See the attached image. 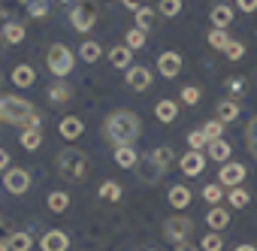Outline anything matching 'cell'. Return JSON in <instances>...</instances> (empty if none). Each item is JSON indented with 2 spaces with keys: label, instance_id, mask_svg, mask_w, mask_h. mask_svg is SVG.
<instances>
[{
  "label": "cell",
  "instance_id": "24",
  "mask_svg": "<svg viewBox=\"0 0 257 251\" xmlns=\"http://www.w3.org/2000/svg\"><path fill=\"white\" fill-rule=\"evenodd\" d=\"M155 25H158V16H155V10H149V7H140V10H137V28L149 34Z\"/></svg>",
  "mask_w": 257,
  "mask_h": 251
},
{
  "label": "cell",
  "instance_id": "38",
  "mask_svg": "<svg viewBox=\"0 0 257 251\" xmlns=\"http://www.w3.org/2000/svg\"><path fill=\"white\" fill-rule=\"evenodd\" d=\"M158 10H161L167 19H176V16L182 13V0H161V4H158Z\"/></svg>",
  "mask_w": 257,
  "mask_h": 251
},
{
  "label": "cell",
  "instance_id": "26",
  "mask_svg": "<svg viewBox=\"0 0 257 251\" xmlns=\"http://www.w3.org/2000/svg\"><path fill=\"white\" fill-rule=\"evenodd\" d=\"M100 43H94V40H85L82 46H79V58L85 61V64H94V61H100Z\"/></svg>",
  "mask_w": 257,
  "mask_h": 251
},
{
  "label": "cell",
  "instance_id": "7",
  "mask_svg": "<svg viewBox=\"0 0 257 251\" xmlns=\"http://www.w3.org/2000/svg\"><path fill=\"white\" fill-rule=\"evenodd\" d=\"M194 233V224H191V218H167L164 221V236L173 242V245H179V242H188V236Z\"/></svg>",
  "mask_w": 257,
  "mask_h": 251
},
{
  "label": "cell",
  "instance_id": "6",
  "mask_svg": "<svg viewBox=\"0 0 257 251\" xmlns=\"http://www.w3.org/2000/svg\"><path fill=\"white\" fill-rule=\"evenodd\" d=\"M137 173H140V179H143L146 185H158V182L164 179L167 167L161 164V158H158L155 152H149V155H143V158H140V164H137Z\"/></svg>",
  "mask_w": 257,
  "mask_h": 251
},
{
  "label": "cell",
  "instance_id": "12",
  "mask_svg": "<svg viewBox=\"0 0 257 251\" xmlns=\"http://www.w3.org/2000/svg\"><path fill=\"white\" fill-rule=\"evenodd\" d=\"M40 248H43V251H67V248H70V236H67L64 230H49V233L43 236Z\"/></svg>",
  "mask_w": 257,
  "mask_h": 251
},
{
  "label": "cell",
  "instance_id": "29",
  "mask_svg": "<svg viewBox=\"0 0 257 251\" xmlns=\"http://www.w3.org/2000/svg\"><path fill=\"white\" fill-rule=\"evenodd\" d=\"M28 7V16L31 19H46L49 16V0H22Z\"/></svg>",
  "mask_w": 257,
  "mask_h": 251
},
{
  "label": "cell",
  "instance_id": "11",
  "mask_svg": "<svg viewBox=\"0 0 257 251\" xmlns=\"http://www.w3.org/2000/svg\"><path fill=\"white\" fill-rule=\"evenodd\" d=\"M179 167H182V173L185 176H203V170H206V158H203V152H188V155H182V161H179Z\"/></svg>",
  "mask_w": 257,
  "mask_h": 251
},
{
  "label": "cell",
  "instance_id": "27",
  "mask_svg": "<svg viewBox=\"0 0 257 251\" xmlns=\"http://www.w3.org/2000/svg\"><path fill=\"white\" fill-rule=\"evenodd\" d=\"M31 245H34V236L31 233H25V230L10 233V251H31Z\"/></svg>",
  "mask_w": 257,
  "mask_h": 251
},
{
  "label": "cell",
  "instance_id": "9",
  "mask_svg": "<svg viewBox=\"0 0 257 251\" xmlns=\"http://www.w3.org/2000/svg\"><path fill=\"white\" fill-rule=\"evenodd\" d=\"M242 179H245V164H236V161L221 164V173H218V185L221 188H239Z\"/></svg>",
  "mask_w": 257,
  "mask_h": 251
},
{
  "label": "cell",
  "instance_id": "51",
  "mask_svg": "<svg viewBox=\"0 0 257 251\" xmlns=\"http://www.w3.org/2000/svg\"><path fill=\"white\" fill-rule=\"evenodd\" d=\"M236 251H257V248H254V245H239Z\"/></svg>",
  "mask_w": 257,
  "mask_h": 251
},
{
  "label": "cell",
  "instance_id": "34",
  "mask_svg": "<svg viewBox=\"0 0 257 251\" xmlns=\"http://www.w3.org/2000/svg\"><path fill=\"white\" fill-rule=\"evenodd\" d=\"M67 206H70V197L64 191H52L49 194V209L52 212H67Z\"/></svg>",
  "mask_w": 257,
  "mask_h": 251
},
{
  "label": "cell",
  "instance_id": "25",
  "mask_svg": "<svg viewBox=\"0 0 257 251\" xmlns=\"http://www.w3.org/2000/svg\"><path fill=\"white\" fill-rule=\"evenodd\" d=\"M22 40H25V28H22L19 22H7V25H4V43L19 46Z\"/></svg>",
  "mask_w": 257,
  "mask_h": 251
},
{
  "label": "cell",
  "instance_id": "13",
  "mask_svg": "<svg viewBox=\"0 0 257 251\" xmlns=\"http://www.w3.org/2000/svg\"><path fill=\"white\" fill-rule=\"evenodd\" d=\"M127 85H131L134 91H146V88L152 85L149 67H131V70H127Z\"/></svg>",
  "mask_w": 257,
  "mask_h": 251
},
{
  "label": "cell",
  "instance_id": "49",
  "mask_svg": "<svg viewBox=\"0 0 257 251\" xmlns=\"http://www.w3.org/2000/svg\"><path fill=\"white\" fill-rule=\"evenodd\" d=\"M176 251H200V248H197V245H191V242H179V245H176Z\"/></svg>",
  "mask_w": 257,
  "mask_h": 251
},
{
  "label": "cell",
  "instance_id": "45",
  "mask_svg": "<svg viewBox=\"0 0 257 251\" xmlns=\"http://www.w3.org/2000/svg\"><path fill=\"white\" fill-rule=\"evenodd\" d=\"M227 91H233V94H242V91H245V79H242V76H233V79H227Z\"/></svg>",
  "mask_w": 257,
  "mask_h": 251
},
{
  "label": "cell",
  "instance_id": "42",
  "mask_svg": "<svg viewBox=\"0 0 257 251\" xmlns=\"http://www.w3.org/2000/svg\"><path fill=\"white\" fill-rule=\"evenodd\" d=\"M182 103H185V106H194V103H200V88H194V85L182 88Z\"/></svg>",
  "mask_w": 257,
  "mask_h": 251
},
{
  "label": "cell",
  "instance_id": "28",
  "mask_svg": "<svg viewBox=\"0 0 257 251\" xmlns=\"http://www.w3.org/2000/svg\"><path fill=\"white\" fill-rule=\"evenodd\" d=\"M245 149L251 152V158L257 161V115L245 124Z\"/></svg>",
  "mask_w": 257,
  "mask_h": 251
},
{
  "label": "cell",
  "instance_id": "39",
  "mask_svg": "<svg viewBox=\"0 0 257 251\" xmlns=\"http://www.w3.org/2000/svg\"><path fill=\"white\" fill-rule=\"evenodd\" d=\"M227 43H230V37H227V31H218V28H212V34H209V46L212 49H227Z\"/></svg>",
  "mask_w": 257,
  "mask_h": 251
},
{
  "label": "cell",
  "instance_id": "16",
  "mask_svg": "<svg viewBox=\"0 0 257 251\" xmlns=\"http://www.w3.org/2000/svg\"><path fill=\"white\" fill-rule=\"evenodd\" d=\"M61 137L64 140H79L82 137V131H85V124H82V118H76V115H67L64 121H61Z\"/></svg>",
  "mask_w": 257,
  "mask_h": 251
},
{
  "label": "cell",
  "instance_id": "17",
  "mask_svg": "<svg viewBox=\"0 0 257 251\" xmlns=\"http://www.w3.org/2000/svg\"><path fill=\"white\" fill-rule=\"evenodd\" d=\"M155 118L164 121V124H173V121L179 118V103H176V100H161V103L155 106Z\"/></svg>",
  "mask_w": 257,
  "mask_h": 251
},
{
  "label": "cell",
  "instance_id": "15",
  "mask_svg": "<svg viewBox=\"0 0 257 251\" xmlns=\"http://www.w3.org/2000/svg\"><path fill=\"white\" fill-rule=\"evenodd\" d=\"M206 155H209L212 161H218V164H227L230 155H233V149H230L227 140H212V143L206 146Z\"/></svg>",
  "mask_w": 257,
  "mask_h": 251
},
{
  "label": "cell",
  "instance_id": "21",
  "mask_svg": "<svg viewBox=\"0 0 257 251\" xmlns=\"http://www.w3.org/2000/svg\"><path fill=\"white\" fill-rule=\"evenodd\" d=\"M131 58H134V52L127 49V46H115V49L109 52V61H112V67H118V70H131V67H134Z\"/></svg>",
  "mask_w": 257,
  "mask_h": 251
},
{
  "label": "cell",
  "instance_id": "43",
  "mask_svg": "<svg viewBox=\"0 0 257 251\" xmlns=\"http://www.w3.org/2000/svg\"><path fill=\"white\" fill-rule=\"evenodd\" d=\"M203 197H206L209 203H221V197H224V188H221V185H206V188H203Z\"/></svg>",
  "mask_w": 257,
  "mask_h": 251
},
{
  "label": "cell",
  "instance_id": "18",
  "mask_svg": "<svg viewBox=\"0 0 257 251\" xmlns=\"http://www.w3.org/2000/svg\"><path fill=\"white\" fill-rule=\"evenodd\" d=\"M170 206L173 209H188L191 206V188L188 185H173L170 188Z\"/></svg>",
  "mask_w": 257,
  "mask_h": 251
},
{
  "label": "cell",
  "instance_id": "50",
  "mask_svg": "<svg viewBox=\"0 0 257 251\" xmlns=\"http://www.w3.org/2000/svg\"><path fill=\"white\" fill-rule=\"evenodd\" d=\"M4 25H7V16H4V10H0V37H4Z\"/></svg>",
  "mask_w": 257,
  "mask_h": 251
},
{
  "label": "cell",
  "instance_id": "33",
  "mask_svg": "<svg viewBox=\"0 0 257 251\" xmlns=\"http://www.w3.org/2000/svg\"><path fill=\"white\" fill-rule=\"evenodd\" d=\"M100 197L109 200V203H118V200H121V185H118V182H103V185H100Z\"/></svg>",
  "mask_w": 257,
  "mask_h": 251
},
{
  "label": "cell",
  "instance_id": "37",
  "mask_svg": "<svg viewBox=\"0 0 257 251\" xmlns=\"http://www.w3.org/2000/svg\"><path fill=\"white\" fill-rule=\"evenodd\" d=\"M203 134H206V140L212 143V140H221V134H224V124L215 118V121H209V124H203V128H200Z\"/></svg>",
  "mask_w": 257,
  "mask_h": 251
},
{
  "label": "cell",
  "instance_id": "53",
  "mask_svg": "<svg viewBox=\"0 0 257 251\" xmlns=\"http://www.w3.org/2000/svg\"><path fill=\"white\" fill-rule=\"evenodd\" d=\"M58 4H73V0H58Z\"/></svg>",
  "mask_w": 257,
  "mask_h": 251
},
{
  "label": "cell",
  "instance_id": "8",
  "mask_svg": "<svg viewBox=\"0 0 257 251\" xmlns=\"http://www.w3.org/2000/svg\"><path fill=\"white\" fill-rule=\"evenodd\" d=\"M4 188H7L10 194H28V188H31V173L22 170V167H10L7 176H4Z\"/></svg>",
  "mask_w": 257,
  "mask_h": 251
},
{
  "label": "cell",
  "instance_id": "3",
  "mask_svg": "<svg viewBox=\"0 0 257 251\" xmlns=\"http://www.w3.org/2000/svg\"><path fill=\"white\" fill-rule=\"evenodd\" d=\"M58 173H61V179H67V182H82L85 173H88V158H85V152H79V149H64V152H58Z\"/></svg>",
  "mask_w": 257,
  "mask_h": 251
},
{
  "label": "cell",
  "instance_id": "40",
  "mask_svg": "<svg viewBox=\"0 0 257 251\" xmlns=\"http://www.w3.org/2000/svg\"><path fill=\"white\" fill-rule=\"evenodd\" d=\"M188 143H191V149H194V152H203V149L209 146V140H206V134H203V131H191V134H188Z\"/></svg>",
  "mask_w": 257,
  "mask_h": 251
},
{
  "label": "cell",
  "instance_id": "31",
  "mask_svg": "<svg viewBox=\"0 0 257 251\" xmlns=\"http://www.w3.org/2000/svg\"><path fill=\"white\" fill-rule=\"evenodd\" d=\"M124 46L131 49V52L143 49V46H146V31H140V28H134V31H127V37H124Z\"/></svg>",
  "mask_w": 257,
  "mask_h": 251
},
{
  "label": "cell",
  "instance_id": "19",
  "mask_svg": "<svg viewBox=\"0 0 257 251\" xmlns=\"http://www.w3.org/2000/svg\"><path fill=\"white\" fill-rule=\"evenodd\" d=\"M206 224H209L215 233H221V230L230 224V212H227V209H221V206H212V209H209V215H206Z\"/></svg>",
  "mask_w": 257,
  "mask_h": 251
},
{
  "label": "cell",
  "instance_id": "20",
  "mask_svg": "<svg viewBox=\"0 0 257 251\" xmlns=\"http://www.w3.org/2000/svg\"><path fill=\"white\" fill-rule=\"evenodd\" d=\"M115 164L121 170H131V167L140 164V155L134 152V146H121V149H115Z\"/></svg>",
  "mask_w": 257,
  "mask_h": 251
},
{
  "label": "cell",
  "instance_id": "1",
  "mask_svg": "<svg viewBox=\"0 0 257 251\" xmlns=\"http://www.w3.org/2000/svg\"><path fill=\"white\" fill-rule=\"evenodd\" d=\"M140 118H137V112H131V109H115V112H109L106 115V121H103V137H106V143H112L115 149H121V146H134L137 140H140Z\"/></svg>",
  "mask_w": 257,
  "mask_h": 251
},
{
  "label": "cell",
  "instance_id": "32",
  "mask_svg": "<svg viewBox=\"0 0 257 251\" xmlns=\"http://www.w3.org/2000/svg\"><path fill=\"white\" fill-rule=\"evenodd\" d=\"M248 200H251V194H248L245 188H233V191L227 194V203H230L233 209H245V206H248Z\"/></svg>",
  "mask_w": 257,
  "mask_h": 251
},
{
  "label": "cell",
  "instance_id": "5",
  "mask_svg": "<svg viewBox=\"0 0 257 251\" xmlns=\"http://www.w3.org/2000/svg\"><path fill=\"white\" fill-rule=\"evenodd\" d=\"M70 25L79 34H88L97 25V4H94V0H76L73 10H70Z\"/></svg>",
  "mask_w": 257,
  "mask_h": 251
},
{
  "label": "cell",
  "instance_id": "23",
  "mask_svg": "<svg viewBox=\"0 0 257 251\" xmlns=\"http://www.w3.org/2000/svg\"><path fill=\"white\" fill-rule=\"evenodd\" d=\"M239 118V103L236 100H221L218 103V121L221 124H230V121H236Z\"/></svg>",
  "mask_w": 257,
  "mask_h": 251
},
{
  "label": "cell",
  "instance_id": "14",
  "mask_svg": "<svg viewBox=\"0 0 257 251\" xmlns=\"http://www.w3.org/2000/svg\"><path fill=\"white\" fill-rule=\"evenodd\" d=\"M209 19H212V28L227 31V28L233 25V10H230V7H224V4H218V7H212Z\"/></svg>",
  "mask_w": 257,
  "mask_h": 251
},
{
  "label": "cell",
  "instance_id": "2",
  "mask_svg": "<svg viewBox=\"0 0 257 251\" xmlns=\"http://www.w3.org/2000/svg\"><path fill=\"white\" fill-rule=\"evenodd\" d=\"M0 121H4V124H19V128L31 131V128H40V112L25 97L4 94V97H0Z\"/></svg>",
  "mask_w": 257,
  "mask_h": 251
},
{
  "label": "cell",
  "instance_id": "46",
  "mask_svg": "<svg viewBox=\"0 0 257 251\" xmlns=\"http://www.w3.org/2000/svg\"><path fill=\"white\" fill-rule=\"evenodd\" d=\"M236 7L242 13H257V0H236Z\"/></svg>",
  "mask_w": 257,
  "mask_h": 251
},
{
  "label": "cell",
  "instance_id": "41",
  "mask_svg": "<svg viewBox=\"0 0 257 251\" xmlns=\"http://www.w3.org/2000/svg\"><path fill=\"white\" fill-rule=\"evenodd\" d=\"M224 55H227V61H239V58L245 55V46H242V43H236V40H230V43H227V49H224Z\"/></svg>",
  "mask_w": 257,
  "mask_h": 251
},
{
  "label": "cell",
  "instance_id": "44",
  "mask_svg": "<svg viewBox=\"0 0 257 251\" xmlns=\"http://www.w3.org/2000/svg\"><path fill=\"white\" fill-rule=\"evenodd\" d=\"M155 155L161 158V164H164V167H170V164L176 161V152H173L170 146H161V149H155Z\"/></svg>",
  "mask_w": 257,
  "mask_h": 251
},
{
  "label": "cell",
  "instance_id": "35",
  "mask_svg": "<svg viewBox=\"0 0 257 251\" xmlns=\"http://www.w3.org/2000/svg\"><path fill=\"white\" fill-rule=\"evenodd\" d=\"M224 248V239H221V233H206L203 236V242H200V251H221Z\"/></svg>",
  "mask_w": 257,
  "mask_h": 251
},
{
  "label": "cell",
  "instance_id": "30",
  "mask_svg": "<svg viewBox=\"0 0 257 251\" xmlns=\"http://www.w3.org/2000/svg\"><path fill=\"white\" fill-rule=\"evenodd\" d=\"M22 146H25L28 152H37V149L43 146V134H40V128H31V131H25V134H22Z\"/></svg>",
  "mask_w": 257,
  "mask_h": 251
},
{
  "label": "cell",
  "instance_id": "52",
  "mask_svg": "<svg viewBox=\"0 0 257 251\" xmlns=\"http://www.w3.org/2000/svg\"><path fill=\"white\" fill-rule=\"evenodd\" d=\"M0 251H10V242H0Z\"/></svg>",
  "mask_w": 257,
  "mask_h": 251
},
{
  "label": "cell",
  "instance_id": "22",
  "mask_svg": "<svg viewBox=\"0 0 257 251\" xmlns=\"http://www.w3.org/2000/svg\"><path fill=\"white\" fill-rule=\"evenodd\" d=\"M13 82H16L19 88H31V85L37 82V73H34V67H31V64H19V67L13 70Z\"/></svg>",
  "mask_w": 257,
  "mask_h": 251
},
{
  "label": "cell",
  "instance_id": "4",
  "mask_svg": "<svg viewBox=\"0 0 257 251\" xmlns=\"http://www.w3.org/2000/svg\"><path fill=\"white\" fill-rule=\"evenodd\" d=\"M46 64H49L52 76L64 79V76H70V73H73V67H76V58H73V52H70L64 43H55V46H49Z\"/></svg>",
  "mask_w": 257,
  "mask_h": 251
},
{
  "label": "cell",
  "instance_id": "48",
  "mask_svg": "<svg viewBox=\"0 0 257 251\" xmlns=\"http://www.w3.org/2000/svg\"><path fill=\"white\" fill-rule=\"evenodd\" d=\"M121 4H124L127 10H134V13H137V10L143 7V0H121Z\"/></svg>",
  "mask_w": 257,
  "mask_h": 251
},
{
  "label": "cell",
  "instance_id": "47",
  "mask_svg": "<svg viewBox=\"0 0 257 251\" xmlns=\"http://www.w3.org/2000/svg\"><path fill=\"white\" fill-rule=\"evenodd\" d=\"M0 170H10V152L0 149Z\"/></svg>",
  "mask_w": 257,
  "mask_h": 251
},
{
  "label": "cell",
  "instance_id": "36",
  "mask_svg": "<svg viewBox=\"0 0 257 251\" xmlns=\"http://www.w3.org/2000/svg\"><path fill=\"white\" fill-rule=\"evenodd\" d=\"M49 100H55V103H67V100H70V88H67L64 82H55V85L49 88Z\"/></svg>",
  "mask_w": 257,
  "mask_h": 251
},
{
  "label": "cell",
  "instance_id": "10",
  "mask_svg": "<svg viewBox=\"0 0 257 251\" xmlns=\"http://www.w3.org/2000/svg\"><path fill=\"white\" fill-rule=\"evenodd\" d=\"M158 73H161L164 79H176V76L182 73V55H179V52H164V55L158 58Z\"/></svg>",
  "mask_w": 257,
  "mask_h": 251
}]
</instances>
